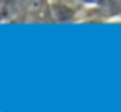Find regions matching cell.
<instances>
[]
</instances>
